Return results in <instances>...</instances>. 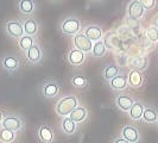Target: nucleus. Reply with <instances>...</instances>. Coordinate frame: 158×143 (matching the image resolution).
I'll list each match as a JSON object with an SVG mask.
<instances>
[{
  "mask_svg": "<svg viewBox=\"0 0 158 143\" xmlns=\"http://www.w3.org/2000/svg\"><path fill=\"white\" fill-rule=\"evenodd\" d=\"M146 37H148V40L152 42V43H156L158 41V29L157 28H155V26H151L148 29V31H146Z\"/></svg>",
  "mask_w": 158,
  "mask_h": 143,
  "instance_id": "obj_30",
  "label": "nucleus"
},
{
  "mask_svg": "<svg viewBox=\"0 0 158 143\" xmlns=\"http://www.w3.org/2000/svg\"><path fill=\"white\" fill-rule=\"evenodd\" d=\"M70 82L74 87L77 88H85L88 86V80L83 75H74L70 79Z\"/></svg>",
  "mask_w": 158,
  "mask_h": 143,
  "instance_id": "obj_28",
  "label": "nucleus"
},
{
  "mask_svg": "<svg viewBox=\"0 0 158 143\" xmlns=\"http://www.w3.org/2000/svg\"><path fill=\"white\" fill-rule=\"evenodd\" d=\"M144 11H145V8L142 6L139 0H132L127 7V15L131 19L137 20L144 16Z\"/></svg>",
  "mask_w": 158,
  "mask_h": 143,
  "instance_id": "obj_10",
  "label": "nucleus"
},
{
  "mask_svg": "<svg viewBox=\"0 0 158 143\" xmlns=\"http://www.w3.org/2000/svg\"><path fill=\"white\" fill-rule=\"evenodd\" d=\"M26 60H27V62L31 64V66H37V64H40L42 62V60H43V50H42V48H40V44H33L27 51H26Z\"/></svg>",
  "mask_w": 158,
  "mask_h": 143,
  "instance_id": "obj_8",
  "label": "nucleus"
},
{
  "mask_svg": "<svg viewBox=\"0 0 158 143\" xmlns=\"http://www.w3.org/2000/svg\"><path fill=\"white\" fill-rule=\"evenodd\" d=\"M16 140V132L7 129H0V141L2 143H12Z\"/></svg>",
  "mask_w": 158,
  "mask_h": 143,
  "instance_id": "obj_27",
  "label": "nucleus"
},
{
  "mask_svg": "<svg viewBox=\"0 0 158 143\" xmlns=\"http://www.w3.org/2000/svg\"><path fill=\"white\" fill-rule=\"evenodd\" d=\"M143 120L146 123H155L158 122V113L153 107H145L143 113Z\"/></svg>",
  "mask_w": 158,
  "mask_h": 143,
  "instance_id": "obj_25",
  "label": "nucleus"
},
{
  "mask_svg": "<svg viewBox=\"0 0 158 143\" xmlns=\"http://www.w3.org/2000/svg\"><path fill=\"white\" fill-rule=\"evenodd\" d=\"M67 60H68V62L71 66H81V64L85 62V60H86V53L81 51V50L76 49V48L70 49L68 51Z\"/></svg>",
  "mask_w": 158,
  "mask_h": 143,
  "instance_id": "obj_12",
  "label": "nucleus"
},
{
  "mask_svg": "<svg viewBox=\"0 0 158 143\" xmlns=\"http://www.w3.org/2000/svg\"><path fill=\"white\" fill-rule=\"evenodd\" d=\"M79 106V99L75 95H67L61 98L55 106V111L58 116L69 117L71 112Z\"/></svg>",
  "mask_w": 158,
  "mask_h": 143,
  "instance_id": "obj_1",
  "label": "nucleus"
},
{
  "mask_svg": "<svg viewBox=\"0 0 158 143\" xmlns=\"http://www.w3.org/2000/svg\"><path fill=\"white\" fill-rule=\"evenodd\" d=\"M139 2L145 10H152L156 5V0H139Z\"/></svg>",
  "mask_w": 158,
  "mask_h": 143,
  "instance_id": "obj_31",
  "label": "nucleus"
},
{
  "mask_svg": "<svg viewBox=\"0 0 158 143\" xmlns=\"http://www.w3.org/2000/svg\"><path fill=\"white\" fill-rule=\"evenodd\" d=\"M82 23L76 17H68L61 23V31L65 36H75L81 31Z\"/></svg>",
  "mask_w": 158,
  "mask_h": 143,
  "instance_id": "obj_2",
  "label": "nucleus"
},
{
  "mask_svg": "<svg viewBox=\"0 0 158 143\" xmlns=\"http://www.w3.org/2000/svg\"><path fill=\"white\" fill-rule=\"evenodd\" d=\"M144 110H145L144 105H143L142 103H139V102H135V103L133 104V106L131 107V110L128 111V115H130L131 119H133V120H139L140 118H143Z\"/></svg>",
  "mask_w": 158,
  "mask_h": 143,
  "instance_id": "obj_22",
  "label": "nucleus"
},
{
  "mask_svg": "<svg viewBox=\"0 0 158 143\" xmlns=\"http://www.w3.org/2000/svg\"><path fill=\"white\" fill-rule=\"evenodd\" d=\"M5 31L8 35V37H11L12 40L16 41H19L25 35L23 24L20 23L19 20H16V19H11V20L6 22V24H5Z\"/></svg>",
  "mask_w": 158,
  "mask_h": 143,
  "instance_id": "obj_3",
  "label": "nucleus"
},
{
  "mask_svg": "<svg viewBox=\"0 0 158 143\" xmlns=\"http://www.w3.org/2000/svg\"><path fill=\"white\" fill-rule=\"evenodd\" d=\"M37 135H38L40 141L43 143H52L55 141L54 130L51 129L50 125H48V124H43V125H40V127L38 128Z\"/></svg>",
  "mask_w": 158,
  "mask_h": 143,
  "instance_id": "obj_9",
  "label": "nucleus"
},
{
  "mask_svg": "<svg viewBox=\"0 0 158 143\" xmlns=\"http://www.w3.org/2000/svg\"><path fill=\"white\" fill-rule=\"evenodd\" d=\"M17 6H18V10L26 16L35 15L37 10V5L35 0H17Z\"/></svg>",
  "mask_w": 158,
  "mask_h": 143,
  "instance_id": "obj_11",
  "label": "nucleus"
},
{
  "mask_svg": "<svg viewBox=\"0 0 158 143\" xmlns=\"http://www.w3.org/2000/svg\"><path fill=\"white\" fill-rule=\"evenodd\" d=\"M102 41L107 49L113 50V49H115V48L119 47V38H118V35H117L115 32H113V31L106 32V33L103 35Z\"/></svg>",
  "mask_w": 158,
  "mask_h": 143,
  "instance_id": "obj_18",
  "label": "nucleus"
},
{
  "mask_svg": "<svg viewBox=\"0 0 158 143\" xmlns=\"http://www.w3.org/2000/svg\"><path fill=\"white\" fill-rule=\"evenodd\" d=\"M127 81L132 87H139L143 84V75L139 71H131L127 75Z\"/></svg>",
  "mask_w": 158,
  "mask_h": 143,
  "instance_id": "obj_21",
  "label": "nucleus"
},
{
  "mask_svg": "<svg viewBox=\"0 0 158 143\" xmlns=\"http://www.w3.org/2000/svg\"><path fill=\"white\" fill-rule=\"evenodd\" d=\"M92 1H100V0H92Z\"/></svg>",
  "mask_w": 158,
  "mask_h": 143,
  "instance_id": "obj_35",
  "label": "nucleus"
},
{
  "mask_svg": "<svg viewBox=\"0 0 158 143\" xmlns=\"http://www.w3.org/2000/svg\"><path fill=\"white\" fill-rule=\"evenodd\" d=\"M77 123H75L70 117H64L63 120H62V130H63L64 134H67V135H73V134H75L76 132V130H77V125H76Z\"/></svg>",
  "mask_w": 158,
  "mask_h": 143,
  "instance_id": "obj_20",
  "label": "nucleus"
},
{
  "mask_svg": "<svg viewBox=\"0 0 158 143\" xmlns=\"http://www.w3.org/2000/svg\"><path fill=\"white\" fill-rule=\"evenodd\" d=\"M83 33L87 36L89 40L92 41V42H98V41H100L102 38V29L99 26V25H88L87 28L85 29V31Z\"/></svg>",
  "mask_w": 158,
  "mask_h": 143,
  "instance_id": "obj_16",
  "label": "nucleus"
},
{
  "mask_svg": "<svg viewBox=\"0 0 158 143\" xmlns=\"http://www.w3.org/2000/svg\"><path fill=\"white\" fill-rule=\"evenodd\" d=\"M135 99L128 94H119L117 98H115V104L121 111L124 112H128L131 110V107L133 106L135 104Z\"/></svg>",
  "mask_w": 158,
  "mask_h": 143,
  "instance_id": "obj_13",
  "label": "nucleus"
},
{
  "mask_svg": "<svg viewBox=\"0 0 158 143\" xmlns=\"http://www.w3.org/2000/svg\"><path fill=\"white\" fill-rule=\"evenodd\" d=\"M40 92H42L43 97L47 98V99L55 98L56 95H58L60 92H61V85H60V82L55 79L45 80V82L42 85Z\"/></svg>",
  "mask_w": 158,
  "mask_h": 143,
  "instance_id": "obj_4",
  "label": "nucleus"
},
{
  "mask_svg": "<svg viewBox=\"0 0 158 143\" xmlns=\"http://www.w3.org/2000/svg\"><path fill=\"white\" fill-rule=\"evenodd\" d=\"M127 84V75L126 74H119L115 78L108 81V85L113 91H124L126 88Z\"/></svg>",
  "mask_w": 158,
  "mask_h": 143,
  "instance_id": "obj_17",
  "label": "nucleus"
},
{
  "mask_svg": "<svg viewBox=\"0 0 158 143\" xmlns=\"http://www.w3.org/2000/svg\"><path fill=\"white\" fill-rule=\"evenodd\" d=\"M113 143H130V142L126 141L125 138H123V137H117V138L113 140Z\"/></svg>",
  "mask_w": 158,
  "mask_h": 143,
  "instance_id": "obj_32",
  "label": "nucleus"
},
{
  "mask_svg": "<svg viewBox=\"0 0 158 143\" xmlns=\"http://www.w3.org/2000/svg\"><path fill=\"white\" fill-rule=\"evenodd\" d=\"M23 125V119L20 118L19 116H17V115H7V116L4 117L2 122H1V128L11 130V131H15V132L22 130Z\"/></svg>",
  "mask_w": 158,
  "mask_h": 143,
  "instance_id": "obj_5",
  "label": "nucleus"
},
{
  "mask_svg": "<svg viewBox=\"0 0 158 143\" xmlns=\"http://www.w3.org/2000/svg\"><path fill=\"white\" fill-rule=\"evenodd\" d=\"M33 44H35V37L29 36V35H24L23 37L18 41V46H19V48H20L23 51H25V53H26Z\"/></svg>",
  "mask_w": 158,
  "mask_h": 143,
  "instance_id": "obj_26",
  "label": "nucleus"
},
{
  "mask_svg": "<svg viewBox=\"0 0 158 143\" xmlns=\"http://www.w3.org/2000/svg\"><path fill=\"white\" fill-rule=\"evenodd\" d=\"M1 66L8 73H15L20 67V58L15 54H6L1 58Z\"/></svg>",
  "mask_w": 158,
  "mask_h": 143,
  "instance_id": "obj_6",
  "label": "nucleus"
},
{
  "mask_svg": "<svg viewBox=\"0 0 158 143\" xmlns=\"http://www.w3.org/2000/svg\"><path fill=\"white\" fill-rule=\"evenodd\" d=\"M121 137L130 143H137L139 141V131L133 125H125L121 129Z\"/></svg>",
  "mask_w": 158,
  "mask_h": 143,
  "instance_id": "obj_14",
  "label": "nucleus"
},
{
  "mask_svg": "<svg viewBox=\"0 0 158 143\" xmlns=\"http://www.w3.org/2000/svg\"><path fill=\"white\" fill-rule=\"evenodd\" d=\"M73 42H74L75 48L83 53H89L93 49V42L89 40L83 32H79L77 35H75L73 38Z\"/></svg>",
  "mask_w": 158,
  "mask_h": 143,
  "instance_id": "obj_7",
  "label": "nucleus"
},
{
  "mask_svg": "<svg viewBox=\"0 0 158 143\" xmlns=\"http://www.w3.org/2000/svg\"><path fill=\"white\" fill-rule=\"evenodd\" d=\"M132 66L135 71H144L148 67V58L143 56H137L132 60Z\"/></svg>",
  "mask_w": 158,
  "mask_h": 143,
  "instance_id": "obj_29",
  "label": "nucleus"
},
{
  "mask_svg": "<svg viewBox=\"0 0 158 143\" xmlns=\"http://www.w3.org/2000/svg\"><path fill=\"white\" fill-rule=\"evenodd\" d=\"M23 28H24V32H25V35H29V36H32V37H35V36L38 33V30H40L38 22H37L36 19L31 18V17H29V18L24 19Z\"/></svg>",
  "mask_w": 158,
  "mask_h": 143,
  "instance_id": "obj_15",
  "label": "nucleus"
},
{
  "mask_svg": "<svg viewBox=\"0 0 158 143\" xmlns=\"http://www.w3.org/2000/svg\"><path fill=\"white\" fill-rule=\"evenodd\" d=\"M106 51H107V48H106L102 40L95 42L94 46H93V49H92V54H93L94 57H98V58L103 57L106 55Z\"/></svg>",
  "mask_w": 158,
  "mask_h": 143,
  "instance_id": "obj_24",
  "label": "nucleus"
},
{
  "mask_svg": "<svg viewBox=\"0 0 158 143\" xmlns=\"http://www.w3.org/2000/svg\"><path fill=\"white\" fill-rule=\"evenodd\" d=\"M120 73V69H119V66L115 63H111L108 64L105 69H103V79L110 81L113 78H115L117 75H119Z\"/></svg>",
  "mask_w": 158,
  "mask_h": 143,
  "instance_id": "obj_23",
  "label": "nucleus"
},
{
  "mask_svg": "<svg viewBox=\"0 0 158 143\" xmlns=\"http://www.w3.org/2000/svg\"><path fill=\"white\" fill-rule=\"evenodd\" d=\"M87 116H88V110L85 106H77V107L69 115V117H70L75 123H81V122H83L85 119L87 118Z\"/></svg>",
  "mask_w": 158,
  "mask_h": 143,
  "instance_id": "obj_19",
  "label": "nucleus"
},
{
  "mask_svg": "<svg viewBox=\"0 0 158 143\" xmlns=\"http://www.w3.org/2000/svg\"><path fill=\"white\" fill-rule=\"evenodd\" d=\"M152 24H153V26H155V28H157V29H158V15L153 18V22H152Z\"/></svg>",
  "mask_w": 158,
  "mask_h": 143,
  "instance_id": "obj_33",
  "label": "nucleus"
},
{
  "mask_svg": "<svg viewBox=\"0 0 158 143\" xmlns=\"http://www.w3.org/2000/svg\"><path fill=\"white\" fill-rule=\"evenodd\" d=\"M2 119H4V116H2V112L0 111V124H1V122H2Z\"/></svg>",
  "mask_w": 158,
  "mask_h": 143,
  "instance_id": "obj_34",
  "label": "nucleus"
}]
</instances>
